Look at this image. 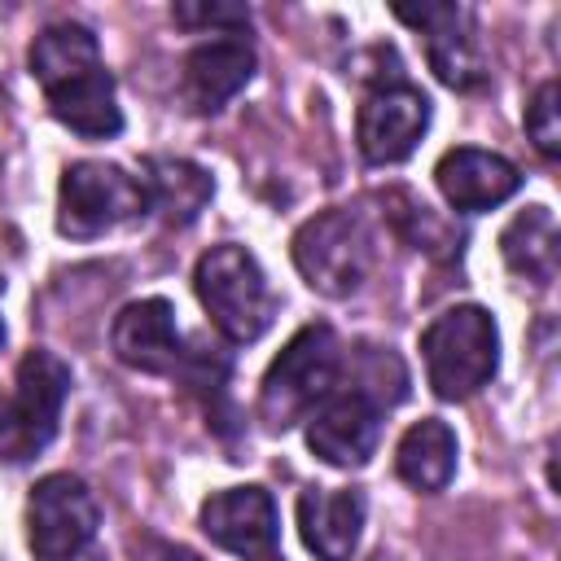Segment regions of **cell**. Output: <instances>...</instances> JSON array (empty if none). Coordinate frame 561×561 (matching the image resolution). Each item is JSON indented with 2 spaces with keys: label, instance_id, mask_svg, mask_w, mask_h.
<instances>
[{
  "label": "cell",
  "instance_id": "7",
  "mask_svg": "<svg viewBox=\"0 0 561 561\" xmlns=\"http://www.w3.org/2000/svg\"><path fill=\"white\" fill-rule=\"evenodd\" d=\"M70 394V364L53 351H26L13 373V394L0 412V456L26 460L57 434L61 403Z\"/></svg>",
  "mask_w": 561,
  "mask_h": 561
},
{
  "label": "cell",
  "instance_id": "20",
  "mask_svg": "<svg viewBox=\"0 0 561 561\" xmlns=\"http://www.w3.org/2000/svg\"><path fill=\"white\" fill-rule=\"evenodd\" d=\"M526 136L543 158L561 153V118H557V83H539V92L526 105Z\"/></svg>",
  "mask_w": 561,
  "mask_h": 561
},
{
  "label": "cell",
  "instance_id": "14",
  "mask_svg": "<svg viewBox=\"0 0 561 561\" xmlns=\"http://www.w3.org/2000/svg\"><path fill=\"white\" fill-rule=\"evenodd\" d=\"M434 184L447 197V206H456L465 215H478V210H491V206L508 202L522 188V171L504 153L460 145V149H447L438 158Z\"/></svg>",
  "mask_w": 561,
  "mask_h": 561
},
{
  "label": "cell",
  "instance_id": "2",
  "mask_svg": "<svg viewBox=\"0 0 561 561\" xmlns=\"http://www.w3.org/2000/svg\"><path fill=\"white\" fill-rule=\"evenodd\" d=\"M342 342L329 324H302L285 351L272 359L259 386V421L267 430H289L307 421L337 386Z\"/></svg>",
  "mask_w": 561,
  "mask_h": 561
},
{
  "label": "cell",
  "instance_id": "9",
  "mask_svg": "<svg viewBox=\"0 0 561 561\" xmlns=\"http://www.w3.org/2000/svg\"><path fill=\"white\" fill-rule=\"evenodd\" d=\"M425 127H430V96L394 79V83H377L364 96L355 118V140L373 167H386V162H403L425 136Z\"/></svg>",
  "mask_w": 561,
  "mask_h": 561
},
{
  "label": "cell",
  "instance_id": "17",
  "mask_svg": "<svg viewBox=\"0 0 561 561\" xmlns=\"http://www.w3.org/2000/svg\"><path fill=\"white\" fill-rule=\"evenodd\" d=\"M140 184H145L149 210H158L175 228L193 224L202 215V206L210 202V193H215L210 175L188 158H149Z\"/></svg>",
  "mask_w": 561,
  "mask_h": 561
},
{
  "label": "cell",
  "instance_id": "1",
  "mask_svg": "<svg viewBox=\"0 0 561 561\" xmlns=\"http://www.w3.org/2000/svg\"><path fill=\"white\" fill-rule=\"evenodd\" d=\"M31 75L61 127L83 140H110L123 131L114 79L101 66L96 35L83 22H53L31 44Z\"/></svg>",
  "mask_w": 561,
  "mask_h": 561
},
{
  "label": "cell",
  "instance_id": "11",
  "mask_svg": "<svg viewBox=\"0 0 561 561\" xmlns=\"http://www.w3.org/2000/svg\"><path fill=\"white\" fill-rule=\"evenodd\" d=\"M394 18L416 26L425 35V53H430V66L434 75L447 83V88H478L486 79L482 70V53H478V39L469 35L473 26V13L465 4H421V9H408V4H394Z\"/></svg>",
  "mask_w": 561,
  "mask_h": 561
},
{
  "label": "cell",
  "instance_id": "25",
  "mask_svg": "<svg viewBox=\"0 0 561 561\" xmlns=\"http://www.w3.org/2000/svg\"><path fill=\"white\" fill-rule=\"evenodd\" d=\"M0 412H4V394H0Z\"/></svg>",
  "mask_w": 561,
  "mask_h": 561
},
{
  "label": "cell",
  "instance_id": "18",
  "mask_svg": "<svg viewBox=\"0 0 561 561\" xmlns=\"http://www.w3.org/2000/svg\"><path fill=\"white\" fill-rule=\"evenodd\" d=\"M394 473L412 491H443L456 473V434H451V425L438 421V416L416 421L394 447Z\"/></svg>",
  "mask_w": 561,
  "mask_h": 561
},
{
  "label": "cell",
  "instance_id": "10",
  "mask_svg": "<svg viewBox=\"0 0 561 561\" xmlns=\"http://www.w3.org/2000/svg\"><path fill=\"white\" fill-rule=\"evenodd\" d=\"M110 346H114L118 364L149 373V377H175V373H184V359H188L167 298L127 302L110 324Z\"/></svg>",
  "mask_w": 561,
  "mask_h": 561
},
{
  "label": "cell",
  "instance_id": "5",
  "mask_svg": "<svg viewBox=\"0 0 561 561\" xmlns=\"http://www.w3.org/2000/svg\"><path fill=\"white\" fill-rule=\"evenodd\" d=\"M377 245H373V228L364 224L359 210L351 206H333L320 210L316 219H307L294 232V267L302 272V280L324 294V298H346L355 294L368 272H373Z\"/></svg>",
  "mask_w": 561,
  "mask_h": 561
},
{
  "label": "cell",
  "instance_id": "8",
  "mask_svg": "<svg viewBox=\"0 0 561 561\" xmlns=\"http://www.w3.org/2000/svg\"><path fill=\"white\" fill-rule=\"evenodd\" d=\"M101 526V508L83 478L48 473L26 500V543L35 561H75Z\"/></svg>",
  "mask_w": 561,
  "mask_h": 561
},
{
  "label": "cell",
  "instance_id": "3",
  "mask_svg": "<svg viewBox=\"0 0 561 561\" xmlns=\"http://www.w3.org/2000/svg\"><path fill=\"white\" fill-rule=\"evenodd\" d=\"M193 289L210 324L228 342H254L272 329L276 298H272V285L259 259L245 245H232V241L210 245L193 267Z\"/></svg>",
  "mask_w": 561,
  "mask_h": 561
},
{
  "label": "cell",
  "instance_id": "4",
  "mask_svg": "<svg viewBox=\"0 0 561 561\" xmlns=\"http://www.w3.org/2000/svg\"><path fill=\"white\" fill-rule=\"evenodd\" d=\"M421 359H425V377L438 399L456 403V399L478 394L495 377V364H500V329L491 311L478 302H465V307L434 316L430 329L421 333Z\"/></svg>",
  "mask_w": 561,
  "mask_h": 561
},
{
  "label": "cell",
  "instance_id": "13",
  "mask_svg": "<svg viewBox=\"0 0 561 561\" xmlns=\"http://www.w3.org/2000/svg\"><path fill=\"white\" fill-rule=\"evenodd\" d=\"M202 530L224 552L259 557V552H272L280 535V517L263 486H228L202 504Z\"/></svg>",
  "mask_w": 561,
  "mask_h": 561
},
{
  "label": "cell",
  "instance_id": "24",
  "mask_svg": "<svg viewBox=\"0 0 561 561\" xmlns=\"http://www.w3.org/2000/svg\"><path fill=\"white\" fill-rule=\"evenodd\" d=\"M0 346H4V320H0Z\"/></svg>",
  "mask_w": 561,
  "mask_h": 561
},
{
  "label": "cell",
  "instance_id": "12",
  "mask_svg": "<svg viewBox=\"0 0 561 561\" xmlns=\"http://www.w3.org/2000/svg\"><path fill=\"white\" fill-rule=\"evenodd\" d=\"M377 438H381V408L359 390L329 394L307 425V447L333 469L368 465V456L377 451Z\"/></svg>",
  "mask_w": 561,
  "mask_h": 561
},
{
  "label": "cell",
  "instance_id": "23",
  "mask_svg": "<svg viewBox=\"0 0 561 561\" xmlns=\"http://www.w3.org/2000/svg\"><path fill=\"white\" fill-rule=\"evenodd\" d=\"M254 561H285V557H276V552H259Z\"/></svg>",
  "mask_w": 561,
  "mask_h": 561
},
{
  "label": "cell",
  "instance_id": "15",
  "mask_svg": "<svg viewBox=\"0 0 561 561\" xmlns=\"http://www.w3.org/2000/svg\"><path fill=\"white\" fill-rule=\"evenodd\" d=\"M254 48L241 35H219L197 44L184 57V75H180V96L188 110L197 114H215L224 110L250 79H254Z\"/></svg>",
  "mask_w": 561,
  "mask_h": 561
},
{
  "label": "cell",
  "instance_id": "21",
  "mask_svg": "<svg viewBox=\"0 0 561 561\" xmlns=\"http://www.w3.org/2000/svg\"><path fill=\"white\" fill-rule=\"evenodd\" d=\"M175 22L180 26H215L219 35H232V31L250 26V9L245 4H175Z\"/></svg>",
  "mask_w": 561,
  "mask_h": 561
},
{
  "label": "cell",
  "instance_id": "19",
  "mask_svg": "<svg viewBox=\"0 0 561 561\" xmlns=\"http://www.w3.org/2000/svg\"><path fill=\"white\" fill-rule=\"evenodd\" d=\"M500 254L517 276L548 285L557 272V219H552V210L526 206L522 215H513V224L500 232Z\"/></svg>",
  "mask_w": 561,
  "mask_h": 561
},
{
  "label": "cell",
  "instance_id": "22",
  "mask_svg": "<svg viewBox=\"0 0 561 561\" xmlns=\"http://www.w3.org/2000/svg\"><path fill=\"white\" fill-rule=\"evenodd\" d=\"M158 561H202V557H193V552H184V548H175V552H162Z\"/></svg>",
  "mask_w": 561,
  "mask_h": 561
},
{
  "label": "cell",
  "instance_id": "6",
  "mask_svg": "<svg viewBox=\"0 0 561 561\" xmlns=\"http://www.w3.org/2000/svg\"><path fill=\"white\" fill-rule=\"evenodd\" d=\"M149 197L136 175L114 162H75L61 171L57 184V232L75 241L105 237L127 219L145 215Z\"/></svg>",
  "mask_w": 561,
  "mask_h": 561
},
{
  "label": "cell",
  "instance_id": "16",
  "mask_svg": "<svg viewBox=\"0 0 561 561\" xmlns=\"http://www.w3.org/2000/svg\"><path fill=\"white\" fill-rule=\"evenodd\" d=\"M364 495L351 486H307L298 495V535L316 561H351L364 530Z\"/></svg>",
  "mask_w": 561,
  "mask_h": 561
}]
</instances>
